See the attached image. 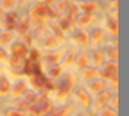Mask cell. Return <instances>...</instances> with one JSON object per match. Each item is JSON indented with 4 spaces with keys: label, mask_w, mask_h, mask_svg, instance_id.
Masks as SVG:
<instances>
[{
    "label": "cell",
    "mask_w": 129,
    "mask_h": 116,
    "mask_svg": "<svg viewBox=\"0 0 129 116\" xmlns=\"http://www.w3.org/2000/svg\"><path fill=\"white\" fill-rule=\"evenodd\" d=\"M27 111H29V114H32V116H45L48 111H52V102H50V98H48V95H47V93L36 95L34 102L30 104V107H29Z\"/></svg>",
    "instance_id": "1"
},
{
    "label": "cell",
    "mask_w": 129,
    "mask_h": 116,
    "mask_svg": "<svg viewBox=\"0 0 129 116\" xmlns=\"http://www.w3.org/2000/svg\"><path fill=\"white\" fill-rule=\"evenodd\" d=\"M74 84H75V75L67 72L64 75H61V80L56 84V98H59V100H63V98H67L70 95V91L74 89Z\"/></svg>",
    "instance_id": "2"
},
{
    "label": "cell",
    "mask_w": 129,
    "mask_h": 116,
    "mask_svg": "<svg viewBox=\"0 0 129 116\" xmlns=\"http://www.w3.org/2000/svg\"><path fill=\"white\" fill-rule=\"evenodd\" d=\"M47 13H48V6L43 2V0H40V2H36L34 6L30 7V14H29V18L32 22H43L47 20Z\"/></svg>",
    "instance_id": "3"
},
{
    "label": "cell",
    "mask_w": 129,
    "mask_h": 116,
    "mask_svg": "<svg viewBox=\"0 0 129 116\" xmlns=\"http://www.w3.org/2000/svg\"><path fill=\"white\" fill-rule=\"evenodd\" d=\"M74 96H75V102H77L81 107H84V109L91 107L93 96L90 95V91H88L86 88H77V89H74Z\"/></svg>",
    "instance_id": "4"
},
{
    "label": "cell",
    "mask_w": 129,
    "mask_h": 116,
    "mask_svg": "<svg viewBox=\"0 0 129 116\" xmlns=\"http://www.w3.org/2000/svg\"><path fill=\"white\" fill-rule=\"evenodd\" d=\"M109 96H111V93L108 91V89H104V91H101L99 95H95V98L91 100V114H97L104 105H108V102H109Z\"/></svg>",
    "instance_id": "5"
},
{
    "label": "cell",
    "mask_w": 129,
    "mask_h": 116,
    "mask_svg": "<svg viewBox=\"0 0 129 116\" xmlns=\"http://www.w3.org/2000/svg\"><path fill=\"white\" fill-rule=\"evenodd\" d=\"M86 89L90 91V95H91V96H95V95H99L101 91L108 89V84H106V80H104V79L97 77V79H93V80H88Z\"/></svg>",
    "instance_id": "6"
},
{
    "label": "cell",
    "mask_w": 129,
    "mask_h": 116,
    "mask_svg": "<svg viewBox=\"0 0 129 116\" xmlns=\"http://www.w3.org/2000/svg\"><path fill=\"white\" fill-rule=\"evenodd\" d=\"M115 75H117V63L106 61V63L101 66V70H99V77L104 79V80H109L111 77H115Z\"/></svg>",
    "instance_id": "7"
},
{
    "label": "cell",
    "mask_w": 129,
    "mask_h": 116,
    "mask_svg": "<svg viewBox=\"0 0 129 116\" xmlns=\"http://www.w3.org/2000/svg\"><path fill=\"white\" fill-rule=\"evenodd\" d=\"M18 20H20V16L16 14L14 11H6L4 13V18H2V22H4V27H6V30H16V25H18Z\"/></svg>",
    "instance_id": "8"
},
{
    "label": "cell",
    "mask_w": 129,
    "mask_h": 116,
    "mask_svg": "<svg viewBox=\"0 0 129 116\" xmlns=\"http://www.w3.org/2000/svg\"><path fill=\"white\" fill-rule=\"evenodd\" d=\"M79 13H86V14H95L99 11V2L97 0H81L77 2Z\"/></svg>",
    "instance_id": "9"
},
{
    "label": "cell",
    "mask_w": 129,
    "mask_h": 116,
    "mask_svg": "<svg viewBox=\"0 0 129 116\" xmlns=\"http://www.w3.org/2000/svg\"><path fill=\"white\" fill-rule=\"evenodd\" d=\"M74 41L75 45H79L81 48H84L90 45V34L84 30V27H77L75 32H74Z\"/></svg>",
    "instance_id": "10"
},
{
    "label": "cell",
    "mask_w": 129,
    "mask_h": 116,
    "mask_svg": "<svg viewBox=\"0 0 129 116\" xmlns=\"http://www.w3.org/2000/svg\"><path fill=\"white\" fill-rule=\"evenodd\" d=\"M104 30L111 36H117L118 32V22H117V16L115 14H106L104 18Z\"/></svg>",
    "instance_id": "11"
},
{
    "label": "cell",
    "mask_w": 129,
    "mask_h": 116,
    "mask_svg": "<svg viewBox=\"0 0 129 116\" xmlns=\"http://www.w3.org/2000/svg\"><path fill=\"white\" fill-rule=\"evenodd\" d=\"M104 63H106V57H104L102 48H93V52L90 54V64L95 66V68H101Z\"/></svg>",
    "instance_id": "12"
},
{
    "label": "cell",
    "mask_w": 129,
    "mask_h": 116,
    "mask_svg": "<svg viewBox=\"0 0 129 116\" xmlns=\"http://www.w3.org/2000/svg\"><path fill=\"white\" fill-rule=\"evenodd\" d=\"M45 72H36L30 75V88L34 91H43V82H45Z\"/></svg>",
    "instance_id": "13"
},
{
    "label": "cell",
    "mask_w": 129,
    "mask_h": 116,
    "mask_svg": "<svg viewBox=\"0 0 129 116\" xmlns=\"http://www.w3.org/2000/svg\"><path fill=\"white\" fill-rule=\"evenodd\" d=\"M102 52H104L106 61L117 63V59H118V50H117V43H115V41H113L111 45H106V46L102 48Z\"/></svg>",
    "instance_id": "14"
},
{
    "label": "cell",
    "mask_w": 129,
    "mask_h": 116,
    "mask_svg": "<svg viewBox=\"0 0 129 116\" xmlns=\"http://www.w3.org/2000/svg\"><path fill=\"white\" fill-rule=\"evenodd\" d=\"M9 46H11V54H14V55H20V57H27L29 46H27L23 41H13Z\"/></svg>",
    "instance_id": "15"
},
{
    "label": "cell",
    "mask_w": 129,
    "mask_h": 116,
    "mask_svg": "<svg viewBox=\"0 0 129 116\" xmlns=\"http://www.w3.org/2000/svg\"><path fill=\"white\" fill-rule=\"evenodd\" d=\"M57 25L63 29V32H67V30H72V27H75V20L68 14H61L57 18Z\"/></svg>",
    "instance_id": "16"
},
{
    "label": "cell",
    "mask_w": 129,
    "mask_h": 116,
    "mask_svg": "<svg viewBox=\"0 0 129 116\" xmlns=\"http://www.w3.org/2000/svg\"><path fill=\"white\" fill-rule=\"evenodd\" d=\"M45 75L48 79H57L63 75V66L59 63H54V64H47V70H45Z\"/></svg>",
    "instance_id": "17"
},
{
    "label": "cell",
    "mask_w": 129,
    "mask_h": 116,
    "mask_svg": "<svg viewBox=\"0 0 129 116\" xmlns=\"http://www.w3.org/2000/svg\"><path fill=\"white\" fill-rule=\"evenodd\" d=\"M74 64H75V68H79V70H83V68H86V66H90V55H86L84 52H77V55H75V59H74Z\"/></svg>",
    "instance_id": "18"
},
{
    "label": "cell",
    "mask_w": 129,
    "mask_h": 116,
    "mask_svg": "<svg viewBox=\"0 0 129 116\" xmlns=\"http://www.w3.org/2000/svg\"><path fill=\"white\" fill-rule=\"evenodd\" d=\"M23 61H25V57L14 55V54H9V57H7V64L11 66V70H22Z\"/></svg>",
    "instance_id": "19"
},
{
    "label": "cell",
    "mask_w": 129,
    "mask_h": 116,
    "mask_svg": "<svg viewBox=\"0 0 129 116\" xmlns=\"http://www.w3.org/2000/svg\"><path fill=\"white\" fill-rule=\"evenodd\" d=\"M47 29H48V32H50V34L57 39V43H63V29L57 25V22H50Z\"/></svg>",
    "instance_id": "20"
},
{
    "label": "cell",
    "mask_w": 129,
    "mask_h": 116,
    "mask_svg": "<svg viewBox=\"0 0 129 116\" xmlns=\"http://www.w3.org/2000/svg\"><path fill=\"white\" fill-rule=\"evenodd\" d=\"M104 34H106V30H104V29H101V27H95V29L91 30V34H90V43H93V45H99V43H102Z\"/></svg>",
    "instance_id": "21"
},
{
    "label": "cell",
    "mask_w": 129,
    "mask_h": 116,
    "mask_svg": "<svg viewBox=\"0 0 129 116\" xmlns=\"http://www.w3.org/2000/svg\"><path fill=\"white\" fill-rule=\"evenodd\" d=\"M27 91V82L25 80H18V82H14V86H11V95L13 96H22L23 93Z\"/></svg>",
    "instance_id": "22"
},
{
    "label": "cell",
    "mask_w": 129,
    "mask_h": 116,
    "mask_svg": "<svg viewBox=\"0 0 129 116\" xmlns=\"http://www.w3.org/2000/svg\"><path fill=\"white\" fill-rule=\"evenodd\" d=\"M81 75H83V79H86V80H93V79L99 77V68H95V66L90 64V66L81 70Z\"/></svg>",
    "instance_id": "23"
},
{
    "label": "cell",
    "mask_w": 129,
    "mask_h": 116,
    "mask_svg": "<svg viewBox=\"0 0 129 116\" xmlns=\"http://www.w3.org/2000/svg\"><path fill=\"white\" fill-rule=\"evenodd\" d=\"M75 55H77V50H75V48H68V50H67V54H64V55L61 57L59 64H61V66H70V64H74Z\"/></svg>",
    "instance_id": "24"
},
{
    "label": "cell",
    "mask_w": 129,
    "mask_h": 116,
    "mask_svg": "<svg viewBox=\"0 0 129 116\" xmlns=\"http://www.w3.org/2000/svg\"><path fill=\"white\" fill-rule=\"evenodd\" d=\"M47 64H54V63H59L61 61V52H56V50H47V54L41 57Z\"/></svg>",
    "instance_id": "25"
},
{
    "label": "cell",
    "mask_w": 129,
    "mask_h": 116,
    "mask_svg": "<svg viewBox=\"0 0 129 116\" xmlns=\"http://www.w3.org/2000/svg\"><path fill=\"white\" fill-rule=\"evenodd\" d=\"M70 6H72V0H56V4H54V7L59 14H64Z\"/></svg>",
    "instance_id": "26"
},
{
    "label": "cell",
    "mask_w": 129,
    "mask_h": 116,
    "mask_svg": "<svg viewBox=\"0 0 129 116\" xmlns=\"http://www.w3.org/2000/svg\"><path fill=\"white\" fill-rule=\"evenodd\" d=\"M7 93H11V82L7 77H0V96H6Z\"/></svg>",
    "instance_id": "27"
},
{
    "label": "cell",
    "mask_w": 129,
    "mask_h": 116,
    "mask_svg": "<svg viewBox=\"0 0 129 116\" xmlns=\"http://www.w3.org/2000/svg\"><path fill=\"white\" fill-rule=\"evenodd\" d=\"M30 30V23H29V18H23V20H18V25H16V32L18 34H25V32Z\"/></svg>",
    "instance_id": "28"
},
{
    "label": "cell",
    "mask_w": 129,
    "mask_h": 116,
    "mask_svg": "<svg viewBox=\"0 0 129 116\" xmlns=\"http://www.w3.org/2000/svg\"><path fill=\"white\" fill-rule=\"evenodd\" d=\"M70 109H72V105H67V107H59V109H56V111H48L45 116H67Z\"/></svg>",
    "instance_id": "29"
},
{
    "label": "cell",
    "mask_w": 129,
    "mask_h": 116,
    "mask_svg": "<svg viewBox=\"0 0 129 116\" xmlns=\"http://www.w3.org/2000/svg\"><path fill=\"white\" fill-rule=\"evenodd\" d=\"M27 59H30V61H41V50H40V48H29Z\"/></svg>",
    "instance_id": "30"
},
{
    "label": "cell",
    "mask_w": 129,
    "mask_h": 116,
    "mask_svg": "<svg viewBox=\"0 0 129 116\" xmlns=\"http://www.w3.org/2000/svg\"><path fill=\"white\" fill-rule=\"evenodd\" d=\"M16 0H0V9L2 11H14Z\"/></svg>",
    "instance_id": "31"
},
{
    "label": "cell",
    "mask_w": 129,
    "mask_h": 116,
    "mask_svg": "<svg viewBox=\"0 0 129 116\" xmlns=\"http://www.w3.org/2000/svg\"><path fill=\"white\" fill-rule=\"evenodd\" d=\"M97 116H117V109H113L109 105H104L99 112H97Z\"/></svg>",
    "instance_id": "32"
},
{
    "label": "cell",
    "mask_w": 129,
    "mask_h": 116,
    "mask_svg": "<svg viewBox=\"0 0 129 116\" xmlns=\"http://www.w3.org/2000/svg\"><path fill=\"white\" fill-rule=\"evenodd\" d=\"M0 43H2V45H11L13 43V32L6 30L4 34H0Z\"/></svg>",
    "instance_id": "33"
},
{
    "label": "cell",
    "mask_w": 129,
    "mask_h": 116,
    "mask_svg": "<svg viewBox=\"0 0 129 116\" xmlns=\"http://www.w3.org/2000/svg\"><path fill=\"white\" fill-rule=\"evenodd\" d=\"M4 116H25V111H20V109H7L4 112Z\"/></svg>",
    "instance_id": "34"
},
{
    "label": "cell",
    "mask_w": 129,
    "mask_h": 116,
    "mask_svg": "<svg viewBox=\"0 0 129 116\" xmlns=\"http://www.w3.org/2000/svg\"><path fill=\"white\" fill-rule=\"evenodd\" d=\"M7 50H6V48L4 46H0V61H7Z\"/></svg>",
    "instance_id": "35"
},
{
    "label": "cell",
    "mask_w": 129,
    "mask_h": 116,
    "mask_svg": "<svg viewBox=\"0 0 129 116\" xmlns=\"http://www.w3.org/2000/svg\"><path fill=\"white\" fill-rule=\"evenodd\" d=\"M43 2H45L47 6H54V4H56V0H43Z\"/></svg>",
    "instance_id": "36"
},
{
    "label": "cell",
    "mask_w": 129,
    "mask_h": 116,
    "mask_svg": "<svg viewBox=\"0 0 129 116\" xmlns=\"http://www.w3.org/2000/svg\"><path fill=\"white\" fill-rule=\"evenodd\" d=\"M4 13H6V11H2V9H0V20L4 18Z\"/></svg>",
    "instance_id": "37"
},
{
    "label": "cell",
    "mask_w": 129,
    "mask_h": 116,
    "mask_svg": "<svg viewBox=\"0 0 129 116\" xmlns=\"http://www.w3.org/2000/svg\"><path fill=\"white\" fill-rule=\"evenodd\" d=\"M79 116H84V114H79Z\"/></svg>",
    "instance_id": "38"
},
{
    "label": "cell",
    "mask_w": 129,
    "mask_h": 116,
    "mask_svg": "<svg viewBox=\"0 0 129 116\" xmlns=\"http://www.w3.org/2000/svg\"><path fill=\"white\" fill-rule=\"evenodd\" d=\"M23 2H27V0H23Z\"/></svg>",
    "instance_id": "39"
},
{
    "label": "cell",
    "mask_w": 129,
    "mask_h": 116,
    "mask_svg": "<svg viewBox=\"0 0 129 116\" xmlns=\"http://www.w3.org/2000/svg\"><path fill=\"white\" fill-rule=\"evenodd\" d=\"M72 2H74V0H72Z\"/></svg>",
    "instance_id": "40"
},
{
    "label": "cell",
    "mask_w": 129,
    "mask_h": 116,
    "mask_svg": "<svg viewBox=\"0 0 129 116\" xmlns=\"http://www.w3.org/2000/svg\"><path fill=\"white\" fill-rule=\"evenodd\" d=\"M30 116H32V114H30Z\"/></svg>",
    "instance_id": "41"
}]
</instances>
